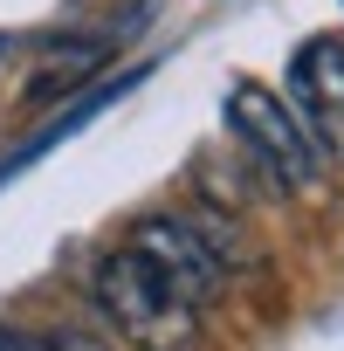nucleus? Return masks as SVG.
<instances>
[{
    "label": "nucleus",
    "instance_id": "obj_4",
    "mask_svg": "<svg viewBox=\"0 0 344 351\" xmlns=\"http://www.w3.org/2000/svg\"><path fill=\"white\" fill-rule=\"evenodd\" d=\"M138 76H145V69H117V76H103L97 90H83V97H76V104H69L62 117H49V124H42V131H35V138H28L21 152H8V158H0V186H8L14 172H28L35 158H49V152H56L62 138H76V131H83L90 117H103V110H110L117 97H131V90H138Z\"/></svg>",
    "mask_w": 344,
    "mask_h": 351
},
{
    "label": "nucleus",
    "instance_id": "obj_6",
    "mask_svg": "<svg viewBox=\"0 0 344 351\" xmlns=\"http://www.w3.org/2000/svg\"><path fill=\"white\" fill-rule=\"evenodd\" d=\"M42 351H117V344H103V337H90V330H49Z\"/></svg>",
    "mask_w": 344,
    "mask_h": 351
},
{
    "label": "nucleus",
    "instance_id": "obj_3",
    "mask_svg": "<svg viewBox=\"0 0 344 351\" xmlns=\"http://www.w3.org/2000/svg\"><path fill=\"white\" fill-rule=\"evenodd\" d=\"M172 296H186L193 310H207L214 296H221V282H228V269H221V241H207L193 221H172V214H151V221H138L131 228V241H124Z\"/></svg>",
    "mask_w": 344,
    "mask_h": 351
},
{
    "label": "nucleus",
    "instance_id": "obj_2",
    "mask_svg": "<svg viewBox=\"0 0 344 351\" xmlns=\"http://www.w3.org/2000/svg\"><path fill=\"white\" fill-rule=\"evenodd\" d=\"M228 131L262 158L269 180H282V186H317V180H323V145H317V131H310L269 83L241 76V83L228 90Z\"/></svg>",
    "mask_w": 344,
    "mask_h": 351
},
{
    "label": "nucleus",
    "instance_id": "obj_7",
    "mask_svg": "<svg viewBox=\"0 0 344 351\" xmlns=\"http://www.w3.org/2000/svg\"><path fill=\"white\" fill-rule=\"evenodd\" d=\"M0 351H42V337H28V330H14V324H0Z\"/></svg>",
    "mask_w": 344,
    "mask_h": 351
},
{
    "label": "nucleus",
    "instance_id": "obj_5",
    "mask_svg": "<svg viewBox=\"0 0 344 351\" xmlns=\"http://www.w3.org/2000/svg\"><path fill=\"white\" fill-rule=\"evenodd\" d=\"M289 110L296 117H337L344 110V42L337 35H317V42H303L296 56H289Z\"/></svg>",
    "mask_w": 344,
    "mask_h": 351
},
{
    "label": "nucleus",
    "instance_id": "obj_1",
    "mask_svg": "<svg viewBox=\"0 0 344 351\" xmlns=\"http://www.w3.org/2000/svg\"><path fill=\"white\" fill-rule=\"evenodd\" d=\"M90 296H97V310L110 317V330H117L131 351H200V344H207L200 310H193L186 296H172L131 248L97 255Z\"/></svg>",
    "mask_w": 344,
    "mask_h": 351
}]
</instances>
